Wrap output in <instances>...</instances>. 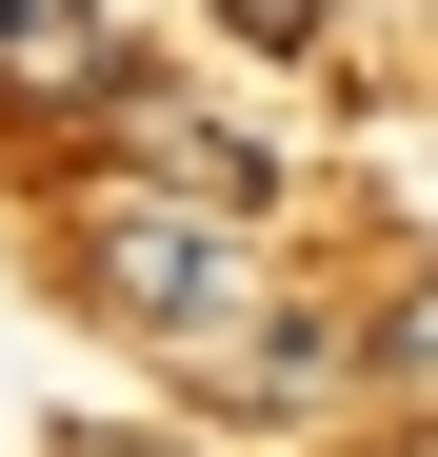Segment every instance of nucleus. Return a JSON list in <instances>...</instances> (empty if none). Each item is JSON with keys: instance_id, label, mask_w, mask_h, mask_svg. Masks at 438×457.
<instances>
[{"instance_id": "6", "label": "nucleus", "mask_w": 438, "mask_h": 457, "mask_svg": "<svg viewBox=\"0 0 438 457\" xmlns=\"http://www.w3.org/2000/svg\"><path fill=\"white\" fill-rule=\"evenodd\" d=\"M80 457H139V437H80Z\"/></svg>"}, {"instance_id": "2", "label": "nucleus", "mask_w": 438, "mask_h": 457, "mask_svg": "<svg viewBox=\"0 0 438 457\" xmlns=\"http://www.w3.org/2000/svg\"><path fill=\"white\" fill-rule=\"evenodd\" d=\"M0 100H120V21L100 0H0Z\"/></svg>"}, {"instance_id": "3", "label": "nucleus", "mask_w": 438, "mask_h": 457, "mask_svg": "<svg viewBox=\"0 0 438 457\" xmlns=\"http://www.w3.org/2000/svg\"><path fill=\"white\" fill-rule=\"evenodd\" d=\"M120 139H139L180 199H240V219L279 199V139H219V120H180V100H120Z\"/></svg>"}, {"instance_id": "5", "label": "nucleus", "mask_w": 438, "mask_h": 457, "mask_svg": "<svg viewBox=\"0 0 438 457\" xmlns=\"http://www.w3.org/2000/svg\"><path fill=\"white\" fill-rule=\"evenodd\" d=\"M219 21H240L259 60H299V40H319V0H219Z\"/></svg>"}, {"instance_id": "4", "label": "nucleus", "mask_w": 438, "mask_h": 457, "mask_svg": "<svg viewBox=\"0 0 438 457\" xmlns=\"http://www.w3.org/2000/svg\"><path fill=\"white\" fill-rule=\"evenodd\" d=\"M358 398H438V259L379 298V319H358Z\"/></svg>"}, {"instance_id": "1", "label": "nucleus", "mask_w": 438, "mask_h": 457, "mask_svg": "<svg viewBox=\"0 0 438 457\" xmlns=\"http://www.w3.org/2000/svg\"><path fill=\"white\" fill-rule=\"evenodd\" d=\"M80 298L120 338H160V358H199V338H240L259 319V239H240V199H180V179H100L80 199Z\"/></svg>"}]
</instances>
